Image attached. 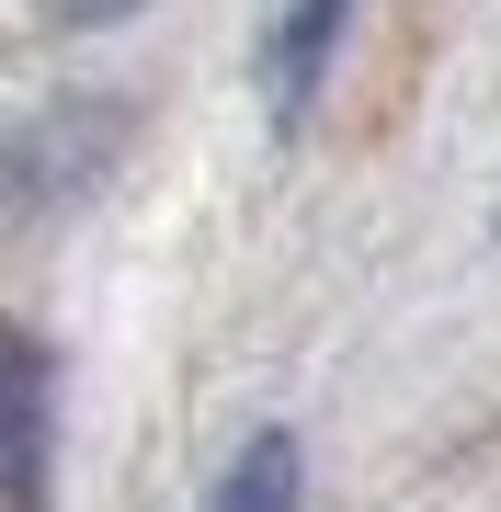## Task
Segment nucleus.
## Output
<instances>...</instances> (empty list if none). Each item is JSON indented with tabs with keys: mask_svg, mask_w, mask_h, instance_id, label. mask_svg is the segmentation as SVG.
I'll list each match as a JSON object with an SVG mask.
<instances>
[{
	"mask_svg": "<svg viewBox=\"0 0 501 512\" xmlns=\"http://www.w3.org/2000/svg\"><path fill=\"white\" fill-rule=\"evenodd\" d=\"M342 23H353V0H285V23H274V57H262V80H274V126H297V114L319 103Z\"/></svg>",
	"mask_w": 501,
	"mask_h": 512,
	"instance_id": "nucleus-1",
	"label": "nucleus"
},
{
	"mask_svg": "<svg viewBox=\"0 0 501 512\" xmlns=\"http://www.w3.org/2000/svg\"><path fill=\"white\" fill-rule=\"evenodd\" d=\"M205 512H297V433H251Z\"/></svg>",
	"mask_w": 501,
	"mask_h": 512,
	"instance_id": "nucleus-2",
	"label": "nucleus"
},
{
	"mask_svg": "<svg viewBox=\"0 0 501 512\" xmlns=\"http://www.w3.org/2000/svg\"><path fill=\"white\" fill-rule=\"evenodd\" d=\"M12 421H23L12 501H23V512H46V421H57V410H46V353H35V342H23V399H12Z\"/></svg>",
	"mask_w": 501,
	"mask_h": 512,
	"instance_id": "nucleus-3",
	"label": "nucleus"
},
{
	"mask_svg": "<svg viewBox=\"0 0 501 512\" xmlns=\"http://www.w3.org/2000/svg\"><path fill=\"white\" fill-rule=\"evenodd\" d=\"M69 23H114V12H137V0H57Z\"/></svg>",
	"mask_w": 501,
	"mask_h": 512,
	"instance_id": "nucleus-4",
	"label": "nucleus"
}]
</instances>
